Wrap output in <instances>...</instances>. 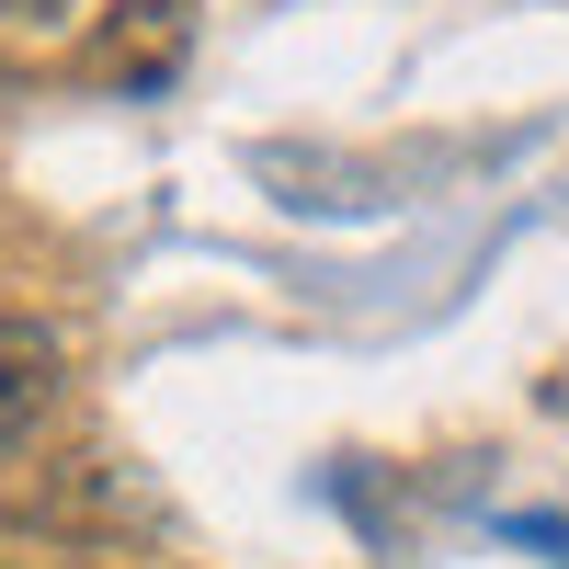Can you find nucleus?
<instances>
[{"label": "nucleus", "mask_w": 569, "mask_h": 569, "mask_svg": "<svg viewBox=\"0 0 569 569\" xmlns=\"http://www.w3.org/2000/svg\"><path fill=\"white\" fill-rule=\"evenodd\" d=\"M0 12H12V0H0Z\"/></svg>", "instance_id": "4"}, {"label": "nucleus", "mask_w": 569, "mask_h": 569, "mask_svg": "<svg viewBox=\"0 0 569 569\" xmlns=\"http://www.w3.org/2000/svg\"><path fill=\"white\" fill-rule=\"evenodd\" d=\"M69 399V342L46 319H0V456H23Z\"/></svg>", "instance_id": "1"}, {"label": "nucleus", "mask_w": 569, "mask_h": 569, "mask_svg": "<svg viewBox=\"0 0 569 569\" xmlns=\"http://www.w3.org/2000/svg\"><path fill=\"white\" fill-rule=\"evenodd\" d=\"M0 569H91L69 536H46V525H12V512H0Z\"/></svg>", "instance_id": "3"}, {"label": "nucleus", "mask_w": 569, "mask_h": 569, "mask_svg": "<svg viewBox=\"0 0 569 569\" xmlns=\"http://www.w3.org/2000/svg\"><path fill=\"white\" fill-rule=\"evenodd\" d=\"M171 58H182V0H114L103 34H91L103 80H171Z\"/></svg>", "instance_id": "2"}]
</instances>
